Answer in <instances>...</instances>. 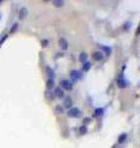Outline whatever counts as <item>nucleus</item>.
<instances>
[{
	"instance_id": "nucleus-1",
	"label": "nucleus",
	"mask_w": 140,
	"mask_h": 148,
	"mask_svg": "<svg viewBox=\"0 0 140 148\" xmlns=\"http://www.w3.org/2000/svg\"><path fill=\"white\" fill-rule=\"evenodd\" d=\"M82 79V74L80 71H77V69H73L71 72H70V82H71V84H75L77 83L79 80Z\"/></svg>"
},
{
	"instance_id": "nucleus-2",
	"label": "nucleus",
	"mask_w": 140,
	"mask_h": 148,
	"mask_svg": "<svg viewBox=\"0 0 140 148\" xmlns=\"http://www.w3.org/2000/svg\"><path fill=\"white\" fill-rule=\"evenodd\" d=\"M67 114H68V116H69V117H73V119H79V117H81V116H82L81 110L79 109V108H75V106H73L71 109H69Z\"/></svg>"
},
{
	"instance_id": "nucleus-3",
	"label": "nucleus",
	"mask_w": 140,
	"mask_h": 148,
	"mask_svg": "<svg viewBox=\"0 0 140 148\" xmlns=\"http://www.w3.org/2000/svg\"><path fill=\"white\" fill-rule=\"evenodd\" d=\"M59 88H62L64 91H71L73 88H74V85L71 84V82H70L69 79H63V80H60Z\"/></svg>"
},
{
	"instance_id": "nucleus-4",
	"label": "nucleus",
	"mask_w": 140,
	"mask_h": 148,
	"mask_svg": "<svg viewBox=\"0 0 140 148\" xmlns=\"http://www.w3.org/2000/svg\"><path fill=\"white\" fill-rule=\"evenodd\" d=\"M53 94H54V98H59V99H64L65 98V94H64V90L59 86H55L53 89Z\"/></svg>"
},
{
	"instance_id": "nucleus-5",
	"label": "nucleus",
	"mask_w": 140,
	"mask_h": 148,
	"mask_svg": "<svg viewBox=\"0 0 140 148\" xmlns=\"http://www.w3.org/2000/svg\"><path fill=\"white\" fill-rule=\"evenodd\" d=\"M73 104H74V101H73L71 96H65V98H64V106H63V108H64V109L67 108V109L69 110V109L73 108Z\"/></svg>"
},
{
	"instance_id": "nucleus-6",
	"label": "nucleus",
	"mask_w": 140,
	"mask_h": 148,
	"mask_svg": "<svg viewBox=\"0 0 140 148\" xmlns=\"http://www.w3.org/2000/svg\"><path fill=\"white\" fill-rule=\"evenodd\" d=\"M92 58H93V61H96V62H101L102 59L105 58V54L101 52V51H97V52H95L92 54Z\"/></svg>"
},
{
	"instance_id": "nucleus-7",
	"label": "nucleus",
	"mask_w": 140,
	"mask_h": 148,
	"mask_svg": "<svg viewBox=\"0 0 140 148\" xmlns=\"http://www.w3.org/2000/svg\"><path fill=\"white\" fill-rule=\"evenodd\" d=\"M59 47L62 48L63 51L68 49V47H69V42L67 41V38H65V37H62V38L59 40Z\"/></svg>"
},
{
	"instance_id": "nucleus-8",
	"label": "nucleus",
	"mask_w": 140,
	"mask_h": 148,
	"mask_svg": "<svg viewBox=\"0 0 140 148\" xmlns=\"http://www.w3.org/2000/svg\"><path fill=\"white\" fill-rule=\"evenodd\" d=\"M46 86H47V90H50V91H52L54 88H55L54 79H48V78H47V80H46Z\"/></svg>"
},
{
	"instance_id": "nucleus-9",
	"label": "nucleus",
	"mask_w": 140,
	"mask_h": 148,
	"mask_svg": "<svg viewBox=\"0 0 140 148\" xmlns=\"http://www.w3.org/2000/svg\"><path fill=\"white\" fill-rule=\"evenodd\" d=\"M91 66H92V63H91V62H88V61H86L85 63H82L81 72H82V73H87V72H90Z\"/></svg>"
},
{
	"instance_id": "nucleus-10",
	"label": "nucleus",
	"mask_w": 140,
	"mask_h": 148,
	"mask_svg": "<svg viewBox=\"0 0 140 148\" xmlns=\"http://www.w3.org/2000/svg\"><path fill=\"white\" fill-rule=\"evenodd\" d=\"M46 73H47V77H48V79H54V78H55L54 71L50 67H48V66L46 67Z\"/></svg>"
},
{
	"instance_id": "nucleus-11",
	"label": "nucleus",
	"mask_w": 140,
	"mask_h": 148,
	"mask_svg": "<svg viewBox=\"0 0 140 148\" xmlns=\"http://www.w3.org/2000/svg\"><path fill=\"white\" fill-rule=\"evenodd\" d=\"M100 49L105 56H111L112 53V48L108 47V46H100Z\"/></svg>"
},
{
	"instance_id": "nucleus-12",
	"label": "nucleus",
	"mask_w": 140,
	"mask_h": 148,
	"mask_svg": "<svg viewBox=\"0 0 140 148\" xmlns=\"http://www.w3.org/2000/svg\"><path fill=\"white\" fill-rule=\"evenodd\" d=\"M117 83H118V86L119 88H125L128 85V82L124 80L122 77H118V79H117Z\"/></svg>"
},
{
	"instance_id": "nucleus-13",
	"label": "nucleus",
	"mask_w": 140,
	"mask_h": 148,
	"mask_svg": "<svg viewBox=\"0 0 140 148\" xmlns=\"http://www.w3.org/2000/svg\"><path fill=\"white\" fill-rule=\"evenodd\" d=\"M105 112V110L103 109H101V108H97L95 110V112H93V117H101L102 115H103Z\"/></svg>"
},
{
	"instance_id": "nucleus-14",
	"label": "nucleus",
	"mask_w": 140,
	"mask_h": 148,
	"mask_svg": "<svg viewBox=\"0 0 140 148\" xmlns=\"http://www.w3.org/2000/svg\"><path fill=\"white\" fill-rule=\"evenodd\" d=\"M54 112L57 114V115H62V114H64V108H63L62 105H55Z\"/></svg>"
},
{
	"instance_id": "nucleus-15",
	"label": "nucleus",
	"mask_w": 140,
	"mask_h": 148,
	"mask_svg": "<svg viewBox=\"0 0 140 148\" xmlns=\"http://www.w3.org/2000/svg\"><path fill=\"white\" fill-rule=\"evenodd\" d=\"M27 14H29V11H27V9L23 6L20 9V12H18V15H20V18H25L27 16Z\"/></svg>"
},
{
	"instance_id": "nucleus-16",
	"label": "nucleus",
	"mask_w": 140,
	"mask_h": 148,
	"mask_svg": "<svg viewBox=\"0 0 140 148\" xmlns=\"http://www.w3.org/2000/svg\"><path fill=\"white\" fill-rule=\"evenodd\" d=\"M79 59H80L81 63H85L87 61V53H85V52L80 53V56H79Z\"/></svg>"
},
{
	"instance_id": "nucleus-17",
	"label": "nucleus",
	"mask_w": 140,
	"mask_h": 148,
	"mask_svg": "<svg viewBox=\"0 0 140 148\" xmlns=\"http://www.w3.org/2000/svg\"><path fill=\"white\" fill-rule=\"evenodd\" d=\"M79 131H80L81 135H86V133L88 132V128L86 126H84V125H81V127L79 128Z\"/></svg>"
},
{
	"instance_id": "nucleus-18",
	"label": "nucleus",
	"mask_w": 140,
	"mask_h": 148,
	"mask_svg": "<svg viewBox=\"0 0 140 148\" xmlns=\"http://www.w3.org/2000/svg\"><path fill=\"white\" fill-rule=\"evenodd\" d=\"M90 123H91V117H84L82 119V125L84 126L87 127V125H90Z\"/></svg>"
},
{
	"instance_id": "nucleus-19",
	"label": "nucleus",
	"mask_w": 140,
	"mask_h": 148,
	"mask_svg": "<svg viewBox=\"0 0 140 148\" xmlns=\"http://www.w3.org/2000/svg\"><path fill=\"white\" fill-rule=\"evenodd\" d=\"M6 38H7V34H3L1 36H0V46H1L4 42H5Z\"/></svg>"
},
{
	"instance_id": "nucleus-20",
	"label": "nucleus",
	"mask_w": 140,
	"mask_h": 148,
	"mask_svg": "<svg viewBox=\"0 0 140 148\" xmlns=\"http://www.w3.org/2000/svg\"><path fill=\"white\" fill-rule=\"evenodd\" d=\"M125 138H127V133H123V135L119 137V140H118V141H119V143H123V142L125 141Z\"/></svg>"
},
{
	"instance_id": "nucleus-21",
	"label": "nucleus",
	"mask_w": 140,
	"mask_h": 148,
	"mask_svg": "<svg viewBox=\"0 0 140 148\" xmlns=\"http://www.w3.org/2000/svg\"><path fill=\"white\" fill-rule=\"evenodd\" d=\"M18 29V24H17V22H16V24H14V26L11 27V30H10V32H11V34H14V32H15L16 30Z\"/></svg>"
},
{
	"instance_id": "nucleus-22",
	"label": "nucleus",
	"mask_w": 140,
	"mask_h": 148,
	"mask_svg": "<svg viewBox=\"0 0 140 148\" xmlns=\"http://www.w3.org/2000/svg\"><path fill=\"white\" fill-rule=\"evenodd\" d=\"M53 4L57 8H60V6H63L64 5V1H53Z\"/></svg>"
},
{
	"instance_id": "nucleus-23",
	"label": "nucleus",
	"mask_w": 140,
	"mask_h": 148,
	"mask_svg": "<svg viewBox=\"0 0 140 148\" xmlns=\"http://www.w3.org/2000/svg\"><path fill=\"white\" fill-rule=\"evenodd\" d=\"M48 45H49V41L48 40H42V46H43V47H47Z\"/></svg>"
}]
</instances>
